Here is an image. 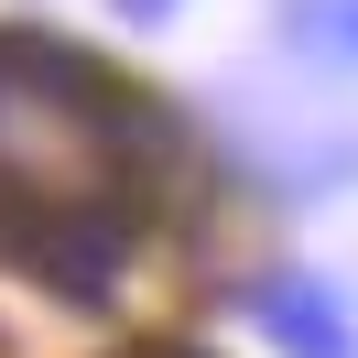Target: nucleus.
<instances>
[{
	"mask_svg": "<svg viewBox=\"0 0 358 358\" xmlns=\"http://www.w3.org/2000/svg\"><path fill=\"white\" fill-rule=\"evenodd\" d=\"M250 326H261L282 358H358V326L336 315L326 282H261L250 293Z\"/></svg>",
	"mask_w": 358,
	"mask_h": 358,
	"instance_id": "1",
	"label": "nucleus"
},
{
	"mask_svg": "<svg viewBox=\"0 0 358 358\" xmlns=\"http://www.w3.org/2000/svg\"><path fill=\"white\" fill-rule=\"evenodd\" d=\"M293 33L315 55H358V0H293Z\"/></svg>",
	"mask_w": 358,
	"mask_h": 358,
	"instance_id": "2",
	"label": "nucleus"
},
{
	"mask_svg": "<svg viewBox=\"0 0 358 358\" xmlns=\"http://www.w3.org/2000/svg\"><path fill=\"white\" fill-rule=\"evenodd\" d=\"M109 11H131V22H152V11H163V0H109Z\"/></svg>",
	"mask_w": 358,
	"mask_h": 358,
	"instance_id": "3",
	"label": "nucleus"
}]
</instances>
